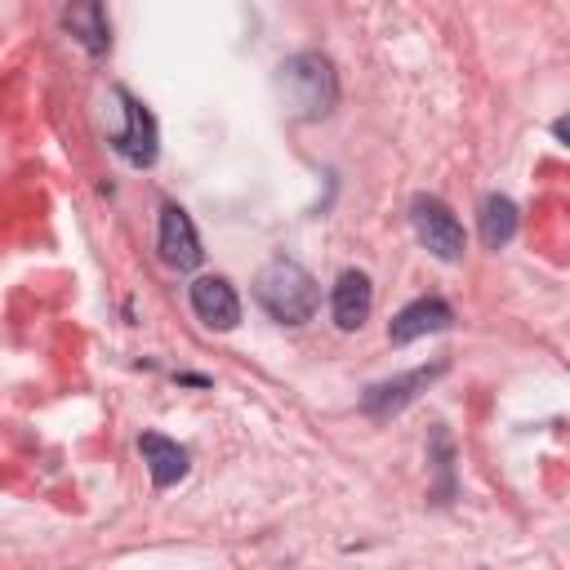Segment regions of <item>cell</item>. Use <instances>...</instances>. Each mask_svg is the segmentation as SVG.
Returning <instances> with one entry per match:
<instances>
[{
    "instance_id": "13",
    "label": "cell",
    "mask_w": 570,
    "mask_h": 570,
    "mask_svg": "<svg viewBox=\"0 0 570 570\" xmlns=\"http://www.w3.org/2000/svg\"><path fill=\"white\" fill-rule=\"evenodd\" d=\"M428 445H432V468H436V476H441V490H436V499L445 503V499L454 494V445H450V432L436 423Z\"/></svg>"
},
{
    "instance_id": "7",
    "label": "cell",
    "mask_w": 570,
    "mask_h": 570,
    "mask_svg": "<svg viewBox=\"0 0 570 570\" xmlns=\"http://www.w3.org/2000/svg\"><path fill=\"white\" fill-rule=\"evenodd\" d=\"M450 325H454V307H450L445 298L428 294V298L405 303V307L392 316L387 338H392V347H405V343H414V338H423V334H441V330H450Z\"/></svg>"
},
{
    "instance_id": "6",
    "label": "cell",
    "mask_w": 570,
    "mask_h": 570,
    "mask_svg": "<svg viewBox=\"0 0 570 570\" xmlns=\"http://www.w3.org/2000/svg\"><path fill=\"white\" fill-rule=\"evenodd\" d=\"M156 249H160V258L169 263V267H178V272H191L196 263H200V236H196V227H191V218H187V209L183 205H160V232H156Z\"/></svg>"
},
{
    "instance_id": "8",
    "label": "cell",
    "mask_w": 570,
    "mask_h": 570,
    "mask_svg": "<svg viewBox=\"0 0 570 570\" xmlns=\"http://www.w3.org/2000/svg\"><path fill=\"white\" fill-rule=\"evenodd\" d=\"M191 312L209 330H236L240 325V298L227 276H196L191 281Z\"/></svg>"
},
{
    "instance_id": "2",
    "label": "cell",
    "mask_w": 570,
    "mask_h": 570,
    "mask_svg": "<svg viewBox=\"0 0 570 570\" xmlns=\"http://www.w3.org/2000/svg\"><path fill=\"white\" fill-rule=\"evenodd\" d=\"M254 298L263 303V312L281 325H303L316 316L321 307V285L307 267H298L294 258H272L263 263V272L254 276Z\"/></svg>"
},
{
    "instance_id": "10",
    "label": "cell",
    "mask_w": 570,
    "mask_h": 570,
    "mask_svg": "<svg viewBox=\"0 0 570 570\" xmlns=\"http://www.w3.org/2000/svg\"><path fill=\"white\" fill-rule=\"evenodd\" d=\"M330 312H334V325L338 330H361L374 312V285L365 272L347 267L338 281H334V294H330Z\"/></svg>"
},
{
    "instance_id": "5",
    "label": "cell",
    "mask_w": 570,
    "mask_h": 570,
    "mask_svg": "<svg viewBox=\"0 0 570 570\" xmlns=\"http://www.w3.org/2000/svg\"><path fill=\"white\" fill-rule=\"evenodd\" d=\"M445 374V361H436V365H419V370H410V374H396V379H383V383H374V387H365V396H361V410L370 414V419H392V414H401L419 392H428L436 379Z\"/></svg>"
},
{
    "instance_id": "1",
    "label": "cell",
    "mask_w": 570,
    "mask_h": 570,
    "mask_svg": "<svg viewBox=\"0 0 570 570\" xmlns=\"http://www.w3.org/2000/svg\"><path fill=\"white\" fill-rule=\"evenodd\" d=\"M276 94L285 102V111L294 120H321L334 111L338 102V76H334V62L316 49H303L294 58L281 62L276 71Z\"/></svg>"
},
{
    "instance_id": "12",
    "label": "cell",
    "mask_w": 570,
    "mask_h": 570,
    "mask_svg": "<svg viewBox=\"0 0 570 570\" xmlns=\"http://www.w3.org/2000/svg\"><path fill=\"white\" fill-rule=\"evenodd\" d=\"M512 236H517V205H512L508 196L490 191V196L481 200V240H485L490 249H503Z\"/></svg>"
},
{
    "instance_id": "3",
    "label": "cell",
    "mask_w": 570,
    "mask_h": 570,
    "mask_svg": "<svg viewBox=\"0 0 570 570\" xmlns=\"http://www.w3.org/2000/svg\"><path fill=\"white\" fill-rule=\"evenodd\" d=\"M410 227L419 236V245L428 254H436L441 263H459L463 249H468V236H463V223L454 218V209L441 200V196H428L419 191L410 200Z\"/></svg>"
},
{
    "instance_id": "9",
    "label": "cell",
    "mask_w": 570,
    "mask_h": 570,
    "mask_svg": "<svg viewBox=\"0 0 570 570\" xmlns=\"http://www.w3.org/2000/svg\"><path fill=\"white\" fill-rule=\"evenodd\" d=\"M62 31L94 58H102L111 49V27H107V9L102 0H67L62 4Z\"/></svg>"
},
{
    "instance_id": "11",
    "label": "cell",
    "mask_w": 570,
    "mask_h": 570,
    "mask_svg": "<svg viewBox=\"0 0 570 570\" xmlns=\"http://www.w3.org/2000/svg\"><path fill=\"white\" fill-rule=\"evenodd\" d=\"M138 450H142V463H147L156 490H165V485H174V481L187 476V450L178 441H169L160 432H142L138 436Z\"/></svg>"
},
{
    "instance_id": "4",
    "label": "cell",
    "mask_w": 570,
    "mask_h": 570,
    "mask_svg": "<svg viewBox=\"0 0 570 570\" xmlns=\"http://www.w3.org/2000/svg\"><path fill=\"white\" fill-rule=\"evenodd\" d=\"M111 98L120 102L116 111H120V125L111 129V147H116V156L125 160V165H134V169H147L151 160H156V151H160V134H156V120H151V111L129 94V89H111Z\"/></svg>"
}]
</instances>
